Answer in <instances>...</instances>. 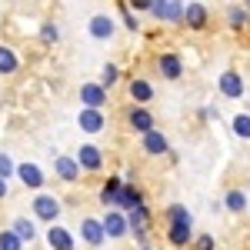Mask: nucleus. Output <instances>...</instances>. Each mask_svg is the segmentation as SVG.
<instances>
[{"mask_svg":"<svg viewBox=\"0 0 250 250\" xmlns=\"http://www.w3.org/2000/svg\"><path fill=\"white\" fill-rule=\"evenodd\" d=\"M60 213H63V200H60L57 193L50 190H37L34 197H30V217L37 220V224H57Z\"/></svg>","mask_w":250,"mask_h":250,"instance_id":"obj_1","label":"nucleus"},{"mask_svg":"<svg viewBox=\"0 0 250 250\" xmlns=\"http://www.w3.org/2000/svg\"><path fill=\"white\" fill-rule=\"evenodd\" d=\"M184 7H187V3H180V0H154L147 14H150L157 23H173V27H184Z\"/></svg>","mask_w":250,"mask_h":250,"instance_id":"obj_2","label":"nucleus"},{"mask_svg":"<svg viewBox=\"0 0 250 250\" xmlns=\"http://www.w3.org/2000/svg\"><path fill=\"white\" fill-rule=\"evenodd\" d=\"M77 240L83 247H104L107 244V233H104V224H100V217H80V227H77Z\"/></svg>","mask_w":250,"mask_h":250,"instance_id":"obj_3","label":"nucleus"},{"mask_svg":"<svg viewBox=\"0 0 250 250\" xmlns=\"http://www.w3.org/2000/svg\"><path fill=\"white\" fill-rule=\"evenodd\" d=\"M100 224H104V233H107V240H127V237H130L127 213L117 210V207H107V210H104V217H100Z\"/></svg>","mask_w":250,"mask_h":250,"instance_id":"obj_4","label":"nucleus"},{"mask_svg":"<svg viewBox=\"0 0 250 250\" xmlns=\"http://www.w3.org/2000/svg\"><path fill=\"white\" fill-rule=\"evenodd\" d=\"M14 177H17L27 190H34V193L47 187V173H43V167L34 164V160H17V173H14Z\"/></svg>","mask_w":250,"mask_h":250,"instance_id":"obj_5","label":"nucleus"},{"mask_svg":"<svg viewBox=\"0 0 250 250\" xmlns=\"http://www.w3.org/2000/svg\"><path fill=\"white\" fill-rule=\"evenodd\" d=\"M43 240H47V250H77V233L70 230V227H63L60 220L47 227Z\"/></svg>","mask_w":250,"mask_h":250,"instance_id":"obj_6","label":"nucleus"},{"mask_svg":"<svg viewBox=\"0 0 250 250\" xmlns=\"http://www.w3.org/2000/svg\"><path fill=\"white\" fill-rule=\"evenodd\" d=\"M127 127H130L137 137H144L147 130H154V127H157L154 110H150V107H144V104H134V107H127Z\"/></svg>","mask_w":250,"mask_h":250,"instance_id":"obj_7","label":"nucleus"},{"mask_svg":"<svg viewBox=\"0 0 250 250\" xmlns=\"http://www.w3.org/2000/svg\"><path fill=\"white\" fill-rule=\"evenodd\" d=\"M77 127H80V134H87V137L104 134V130H107V114H104V110H94V107H80L77 110Z\"/></svg>","mask_w":250,"mask_h":250,"instance_id":"obj_8","label":"nucleus"},{"mask_svg":"<svg viewBox=\"0 0 250 250\" xmlns=\"http://www.w3.org/2000/svg\"><path fill=\"white\" fill-rule=\"evenodd\" d=\"M110 100V90L100 83V80H87L80 83V107H94V110H104Z\"/></svg>","mask_w":250,"mask_h":250,"instance_id":"obj_9","label":"nucleus"},{"mask_svg":"<svg viewBox=\"0 0 250 250\" xmlns=\"http://www.w3.org/2000/svg\"><path fill=\"white\" fill-rule=\"evenodd\" d=\"M154 70L160 74V80H180L184 77V57L173 50H164V54H157Z\"/></svg>","mask_w":250,"mask_h":250,"instance_id":"obj_10","label":"nucleus"},{"mask_svg":"<svg viewBox=\"0 0 250 250\" xmlns=\"http://www.w3.org/2000/svg\"><path fill=\"white\" fill-rule=\"evenodd\" d=\"M74 157H77V164H80V170H83V173H100V170H104V160H107L104 150H100L97 144H90V140L80 144Z\"/></svg>","mask_w":250,"mask_h":250,"instance_id":"obj_11","label":"nucleus"},{"mask_svg":"<svg viewBox=\"0 0 250 250\" xmlns=\"http://www.w3.org/2000/svg\"><path fill=\"white\" fill-rule=\"evenodd\" d=\"M184 27L187 30H207L210 27V10H207V3H200V0H187V7H184Z\"/></svg>","mask_w":250,"mask_h":250,"instance_id":"obj_12","label":"nucleus"},{"mask_svg":"<svg viewBox=\"0 0 250 250\" xmlns=\"http://www.w3.org/2000/svg\"><path fill=\"white\" fill-rule=\"evenodd\" d=\"M217 90H220V97H227V100H240V97L247 94V83L240 77V70H224L217 77Z\"/></svg>","mask_w":250,"mask_h":250,"instance_id":"obj_13","label":"nucleus"},{"mask_svg":"<svg viewBox=\"0 0 250 250\" xmlns=\"http://www.w3.org/2000/svg\"><path fill=\"white\" fill-rule=\"evenodd\" d=\"M87 34L97 40V43H107V40H114L117 34V20L110 14H94V17L87 20Z\"/></svg>","mask_w":250,"mask_h":250,"instance_id":"obj_14","label":"nucleus"},{"mask_svg":"<svg viewBox=\"0 0 250 250\" xmlns=\"http://www.w3.org/2000/svg\"><path fill=\"white\" fill-rule=\"evenodd\" d=\"M80 164L74 154H54V177L63 180V184H77L80 180Z\"/></svg>","mask_w":250,"mask_h":250,"instance_id":"obj_15","label":"nucleus"},{"mask_svg":"<svg viewBox=\"0 0 250 250\" xmlns=\"http://www.w3.org/2000/svg\"><path fill=\"white\" fill-rule=\"evenodd\" d=\"M140 150L147 157H167L170 154V140H167V134L160 127H154V130H147L140 137Z\"/></svg>","mask_w":250,"mask_h":250,"instance_id":"obj_16","label":"nucleus"},{"mask_svg":"<svg viewBox=\"0 0 250 250\" xmlns=\"http://www.w3.org/2000/svg\"><path fill=\"white\" fill-rule=\"evenodd\" d=\"M127 97H130V104H144V107H147L157 97V90L147 77H130L127 80Z\"/></svg>","mask_w":250,"mask_h":250,"instance_id":"obj_17","label":"nucleus"},{"mask_svg":"<svg viewBox=\"0 0 250 250\" xmlns=\"http://www.w3.org/2000/svg\"><path fill=\"white\" fill-rule=\"evenodd\" d=\"M10 230L23 240V247H30V244H37V240H40V227H37L34 217H14V220H10Z\"/></svg>","mask_w":250,"mask_h":250,"instance_id":"obj_18","label":"nucleus"},{"mask_svg":"<svg viewBox=\"0 0 250 250\" xmlns=\"http://www.w3.org/2000/svg\"><path fill=\"white\" fill-rule=\"evenodd\" d=\"M120 187H124V177H117V173H110V177L100 184L97 200L104 204V210H107V207H117V200H120Z\"/></svg>","mask_w":250,"mask_h":250,"instance_id":"obj_19","label":"nucleus"},{"mask_svg":"<svg viewBox=\"0 0 250 250\" xmlns=\"http://www.w3.org/2000/svg\"><path fill=\"white\" fill-rule=\"evenodd\" d=\"M147 197H144V190L137 187L134 180H124V187H120V200H117V210H134V207H140Z\"/></svg>","mask_w":250,"mask_h":250,"instance_id":"obj_20","label":"nucleus"},{"mask_svg":"<svg viewBox=\"0 0 250 250\" xmlns=\"http://www.w3.org/2000/svg\"><path fill=\"white\" fill-rule=\"evenodd\" d=\"M167 244L177 250L193 244V224H167Z\"/></svg>","mask_w":250,"mask_h":250,"instance_id":"obj_21","label":"nucleus"},{"mask_svg":"<svg viewBox=\"0 0 250 250\" xmlns=\"http://www.w3.org/2000/svg\"><path fill=\"white\" fill-rule=\"evenodd\" d=\"M224 17H227V27L230 30H247L250 27V7L247 3H230Z\"/></svg>","mask_w":250,"mask_h":250,"instance_id":"obj_22","label":"nucleus"},{"mask_svg":"<svg viewBox=\"0 0 250 250\" xmlns=\"http://www.w3.org/2000/svg\"><path fill=\"white\" fill-rule=\"evenodd\" d=\"M220 204H224V210H227V213H247L250 210V200H247V193L240 190V187H230V190L224 193Z\"/></svg>","mask_w":250,"mask_h":250,"instance_id":"obj_23","label":"nucleus"},{"mask_svg":"<svg viewBox=\"0 0 250 250\" xmlns=\"http://www.w3.org/2000/svg\"><path fill=\"white\" fill-rule=\"evenodd\" d=\"M17 70H20V54L14 47L0 43V77H14Z\"/></svg>","mask_w":250,"mask_h":250,"instance_id":"obj_24","label":"nucleus"},{"mask_svg":"<svg viewBox=\"0 0 250 250\" xmlns=\"http://www.w3.org/2000/svg\"><path fill=\"white\" fill-rule=\"evenodd\" d=\"M164 224H193V213L184 207V204H170L164 210Z\"/></svg>","mask_w":250,"mask_h":250,"instance_id":"obj_25","label":"nucleus"},{"mask_svg":"<svg viewBox=\"0 0 250 250\" xmlns=\"http://www.w3.org/2000/svg\"><path fill=\"white\" fill-rule=\"evenodd\" d=\"M100 83H104V87H107V90H114L117 83H120V67H117V63H110V60H107V63H104V67H100Z\"/></svg>","mask_w":250,"mask_h":250,"instance_id":"obj_26","label":"nucleus"},{"mask_svg":"<svg viewBox=\"0 0 250 250\" xmlns=\"http://www.w3.org/2000/svg\"><path fill=\"white\" fill-rule=\"evenodd\" d=\"M230 130L240 137V140H250V114H244V110L233 114L230 117Z\"/></svg>","mask_w":250,"mask_h":250,"instance_id":"obj_27","label":"nucleus"},{"mask_svg":"<svg viewBox=\"0 0 250 250\" xmlns=\"http://www.w3.org/2000/svg\"><path fill=\"white\" fill-rule=\"evenodd\" d=\"M37 37H40V43H47V47H50V43H57V40H60V27L54 23V20H43V23H40V30H37Z\"/></svg>","mask_w":250,"mask_h":250,"instance_id":"obj_28","label":"nucleus"},{"mask_svg":"<svg viewBox=\"0 0 250 250\" xmlns=\"http://www.w3.org/2000/svg\"><path fill=\"white\" fill-rule=\"evenodd\" d=\"M117 10H120V20H124V27H127L130 34H137V30H140V17H137L134 10L127 7V0H120V7H117Z\"/></svg>","mask_w":250,"mask_h":250,"instance_id":"obj_29","label":"nucleus"},{"mask_svg":"<svg viewBox=\"0 0 250 250\" xmlns=\"http://www.w3.org/2000/svg\"><path fill=\"white\" fill-rule=\"evenodd\" d=\"M0 250H23V240H20L10 227H3V230H0Z\"/></svg>","mask_w":250,"mask_h":250,"instance_id":"obj_30","label":"nucleus"},{"mask_svg":"<svg viewBox=\"0 0 250 250\" xmlns=\"http://www.w3.org/2000/svg\"><path fill=\"white\" fill-rule=\"evenodd\" d=\"M14 173H17V160H14L10 154H3V150H0V177H3V180H10Z\"/></svg>","mask_w":250,"mask_h":250,"instance_id":"obj_31","label":"nucleus"},{"mask_svg":"<svg viewBox=\"0 0 250 250\" xmlns=\"http://www.w3.org/2000/svg\"><path fill=\"white\" fill-rule=\"evenodd\" d=\"M193 250H217V240H213V233H193Z\"/></svg>","mask_w":250,"mask_h":250,"instance_id":"obj_32","label":"nucleus"},{"mask_svg":"<svg viewBox=\"0 0 250 250\" xmlns=\"http://www.w3.org/2000/svg\"><path fill=\"white\" fill-rule=\"evenodd\" d=\"M150 3H154V0H127V7H130L134 14H147V10H150Z\"/></svg>","mask_w":250,"mask_h":250,"instance_id":"obj_33","label":"nucleus"},{"mask_svg":"<svg viewBox=\"0 0 250 250\" xmlns=\"http://www.w3.org/2000/svg\"><path fill=\"white\" fill-rule=\"evenodd\" d=\"M7 193H10V180L0 177V200H7Z\"/></svg>","mask_w":250,"mask_h":250,"instance_id":"obj_34","label":"nucleus"},{"mask_svg":"<svg viewBox=\"0 0 250 250\" xmlns=\"http://www.w3.org/2000/svg\"><path fill=\"white\" fill-rule=\"evenodd\" d=\"M210 117H217V110H210V107H200V120H210Z\"/></svg>","mask_w":250,"mask_h":250,"instance_id":"obj_35","label":"nucleus"},{"mask_svg":"<svg viewBox=\"0 0 250 250\" xmlns=\"http://www.w3.org/2000/svg\"><path fill=\"white\" fill-rule=\"evenodd\" d=\"M137 250H154V247H150V244H144V247H137Z\"/></svg>","mask_w":250,"mask_h":250,"instance_id":"obj_36","label":"nucleus"},{"mask_svg":"<svg viewBox=\"0 0 250 250\" xmlns=\"http://www.w3.org/2000/svg\"><path fill=\"white\" fill-rule=\"evenodd\" d=\"M180 3H187V0H180Z\"/></svg>","mask_w":250,"mask_h":250,"instance_id":"obj_37","label":"nucleus"}]
</instances>
